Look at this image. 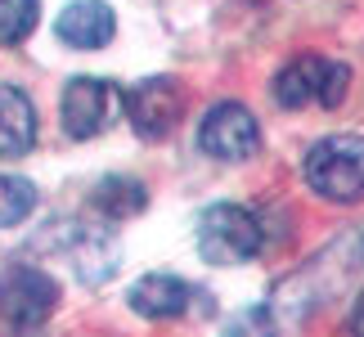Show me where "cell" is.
Masks as SVG:
<instances>
[{
  "mask_svg": "<svg viewBox=\"0 0 364 337\" xmlns=\"http://www.w3.org/2000/svg\"><path fill=\"white\" fill-rule=\"evenodd\" d=\"M41 5L36 0H0V46H18L32 36Z\"/></svg>",
  "mask_w": 364,
  "mask_h": 337,
  "instance_id": "14",
  "label": "cell"
},
{
  "mask_svg": "<svg viewBox=\"0 0 364 337\" xmlns=\"http://www.w3.org/2000/svg\"><path fill=\"white\" fill-rule=\"evenodd\" d=\"M59 306V284L36 265H9L0 274V319L9 328H41Z\"/></svg>",
  "mask_w": 364,
  "mask_h": 337,
  "instance_id": "4",
  "label": "cell"
},
{
  "mask_svg": "<svg viewBox=\"0 0 364 337\" xmlns=\"http://www.w3.org/2000/svg\"><path fill=\"white\" fill-rule=\"evenodd\" d=\"M113 270H117V247L104 243V238H81L77 274L86 279V284H104V279H113Z\"/></svg>",
  "mask_w": 364,
  "mask_h": 337,
  "instance_id": "13",
  "label": "cell"
},
{
  "mask_svg": "<svg viewBox=\"0 0 364 337\" xmlns=\"http://www.w3.org/2000/svg\"><path fill=\"white\" fill-rule=\"evenodd\" d=\"M59 41L63 46H73V50H100L113 41L117 32V18H113V9L104 5V0H73L63 14H59Z\"/></svg>",
  "mask_w": 364,
  "mask_h": 337,
  "instance_id": "8",
  "label": "cell"
},
{
  "mask_svg": "<svg viewBox=\"0 0 364 337\" xmlns=\"http://www.w3.org/2000/svg\"><path fill=\"white\" fill-rule=\"evenodd\" d=\"M36 212V185L23 176H0V230L23 225Z\"/></svg>",
  "mask_w": 364,
  "mask_h": 337,
  "instance_id": "12",
  "label": "cell"
},
{
  "mask_svg": "<svg viewBox=\"0 0 364 337\" xmlns=\"http://www.w3.org/2000/svg\"><path fill=\"white\" fill-rule=\"evenodd\" d=\"M122 112L131 117V126L144 139H162L176 131L180 112H185V95H180L171 77H149L122 95Z\"/></svg>",
  "mask_w": 364,
  "mask_h": 337,
  "instance_id": "7",
  "label": "cell"
},
{
  "mask_svg": "<svg viewBox=\"0 0 364 337\" xmlns=\"http://www.w3.org/2000/svg\"><path fill=\"white\" fill-rule=\"evenodd\" d=\"M198 149L216 162H247L261 149V126L243 104H216L198 126Z\"/></svg>",
  "mask_w": 364,
  "mask_h": 337,
  "instance_id": "6",
  "label": "cell"
},
{
  "mask_svg": "<svg viewBox=\"0 0 364 337\" xmlns=\"http://www.w3.org/2000/svg\"><path fill=\"white\" fill-rule=\"evenodd\" d=\"M122 112V90L104 77H73L63 90V131L73 139L104 135Z\"/></svg>",
  "mask_w": 364,
  "mask_h": 337,
  "instance_id": "5",
  "label": "cell"
},
{
  "mask_svg": "<svg viewBox=\"0 0 364 337\" xmlns=\"http://www.w3.org/2000/svg\"><path fill=\"white\" fill-rule=\"evenodd\" d=\"M351 90V68L333 59H292L284 73L274 77V100L284 108H338Z\"/></svg>",
  "mask_w": 364,
  "mask_h": 337,
  "instance_id": "3",
  "label": "cell"
},
{
  "mask_svg": "<svg viewBox=\"0 0 364 337\" xmlns=\"http://www.w3.org/2000/svg\"><path fill=\"white\" fill-rule=\"evenodd\" d=\"M126 301H131V311L144 315V319H176V315L189 311L193 288L185 284V279H176V274H144L131 288Z\"/></svg>",
  "mask_w": 364,
  "mask_h": 337,
  "instance_id": "9",
  "label": "cell"
},
{
  "mask_svg": "<svg viewBox=\"0 0 364 337\" xmlns=\"http://www.w3.org/2000/svg\"><path fill=\"white\" fill-rule=\"evenodd\" d=\"M36 144V108L18 86H0V158H23Z\"/></svg>",
  "mask_w": 364,
  "mask_h": 337,
  "instance_id": "10",
  "label": "cell"
},
{
  "mask_svg": "<svg viewBox=\"0 0 364 337\" xmlns=\"http://www.w3.org/2000/svg\"><path fill=\"white\" fill-rule=\"evenodd\" d=\"M306 185L328 203H364V139L328 135L306 153Z\"/></svg>",
  "mask_w": 364,
  "mask_h": 337,
  "instance_id": "1",
  "label": "cell"
},
{
  "mask_svg": "<svg viewBox=\"0 0 364 337\" xmlns=\"http://www.w3.org/2000/svg\"><path fill=\"white\" fill-rule=\"evenodd\" d=\"M351 328H355V333H364V297L355 301V311H351Z\"/></svg>",
  "mask_w": 364,
  "mask_h": 337,
  "instance_id": "15",
  "label": "cell"
},
{
  "mask_svg": "<svg viewBox=\"0 0 364 337\" xmlns=\"http://www.w3.org/2000/svg\"><path fill=\"white\" fill-rule=\"evenodd\" d=\"M198 252L212 265H243L261 252V220L239 203H216L198 220Z\"/></svg>",
  "mask_w": 364,
  "mask_h": 337,
  "instance_id": "2",
  "label": "cell"
},
{
  "mask_svg": "<svg viewBox=\"0 0 364 337\" xmlns=\"http://www.w3.org/2000/svg\"><path fill=\"white\" fill-rule=\"evenodd\" d=\"M144 203H149V193H144V185H139V180H131V176H108V180H100V185H95V193H90V207H95V212H104L108 220H126V216L144 212Z\"/></svg>",
  "mask_w": 364,
  "mask_h": 337,
  "instance_id": "11",
  "label": "cell"
}]
</instances>
